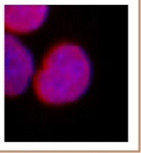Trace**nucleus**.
Listing matches in <instances>:
<instances>
[{
	"instance_id": "3",
	"label": "nucleus",
	"mask_w": 141,
	"mask_h": 153,
	"mask_svg": "<svg viewBox=\"0 0 141 153\" xmlns=\"http://www.w3.org/2000/svg\"><path fill=\"white\" fill-rule=\"evenodd\" d=\"M48 13L46 6H6L4 24L14 33H27L40 28Z\"/></svg>"
},
{
	"instance_id": "1",
	"label": "nucleus",
	"mask_w": 141,
	"mask_h": 153,
	"mask_svg": "<svg viewBox=\"0 0 141 153\" xmlns=\"http://www.w3.org/2000/svg\"><path fill=\"white\" fill-rule=\"evenodd\" d=\"M91 65L79 45L63 43L46 55L34 77V88L43 102L61 105L77 100L86 91L91 81Z\"/></svg>"
},
{
	"instance_id": "2",
	"label": "nucleus",
	"mask_w": 141,
	"mask_h": 153,
	"mask_svg": "<svg viewBox=\"0 0 141 153\" xmlns=\"http://www.w3.org/2000/svg\"><path fill=\"white\" fill-rule=\"evenodd\" d=\"M5 93L16 96L27 89L34 78V61L29 50L11 34L4 36Z\"/></svg>"
}]
</instances>
